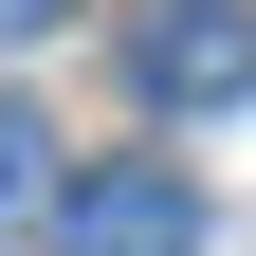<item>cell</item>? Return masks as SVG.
<instances>
[{"mask_svg":"<svg viewBox=\"0 0 256 256\" xmlns=\"http://www.w3.org/2000/svg\"><path fill=\"white\" fill-rule=\"evenodd\" d=\"M55 238L74 256H202V183L146 165V146H128V165H74L55 183Z\"/></svg>","mask_w":256,"mask_h":256,"instance_id":"6da1fadb","label":"cell"},{"mask_svg":"<svg viewBox=\"0 0 256 256\" xmlns=\"http://www.w3.org/2000/svg\"><path fill=\"white\" fill-rule=\"evenodd\" d=\"M128 92H146V110H238L256 92V0H165V18L128 37Z\"/></svg>","mask_w":256,"mask_h":256,"instance_id":"7a4b0ae2","label":"cell"},{"mask_svg":"<svg viewBox=\"0 0 256 256\" xmlns=\"http://www.w3.org/2000/svg\"><path fill=\"white\" fill-rule=\"evenodd\" d=\"M18 202H55V128L37 110H0V220H18Z\"/></svg>","mask_w":256,"mask_h":256,"instance_id":"3957f363","label":"cell"},{"mask_svg":"<svg viewBox=\"0 0 256 256\" xmlns=\"http://www.w3.org/2000/svg\"><path fill=\"white\" fill-rule=\"evenodd\" d=\"M55 18H74V0H0V37H55Z\"/></svg>","mask_w":256,"mask_h":256,"instance_id":"277c9868","label":"cell"}]
</instances>
